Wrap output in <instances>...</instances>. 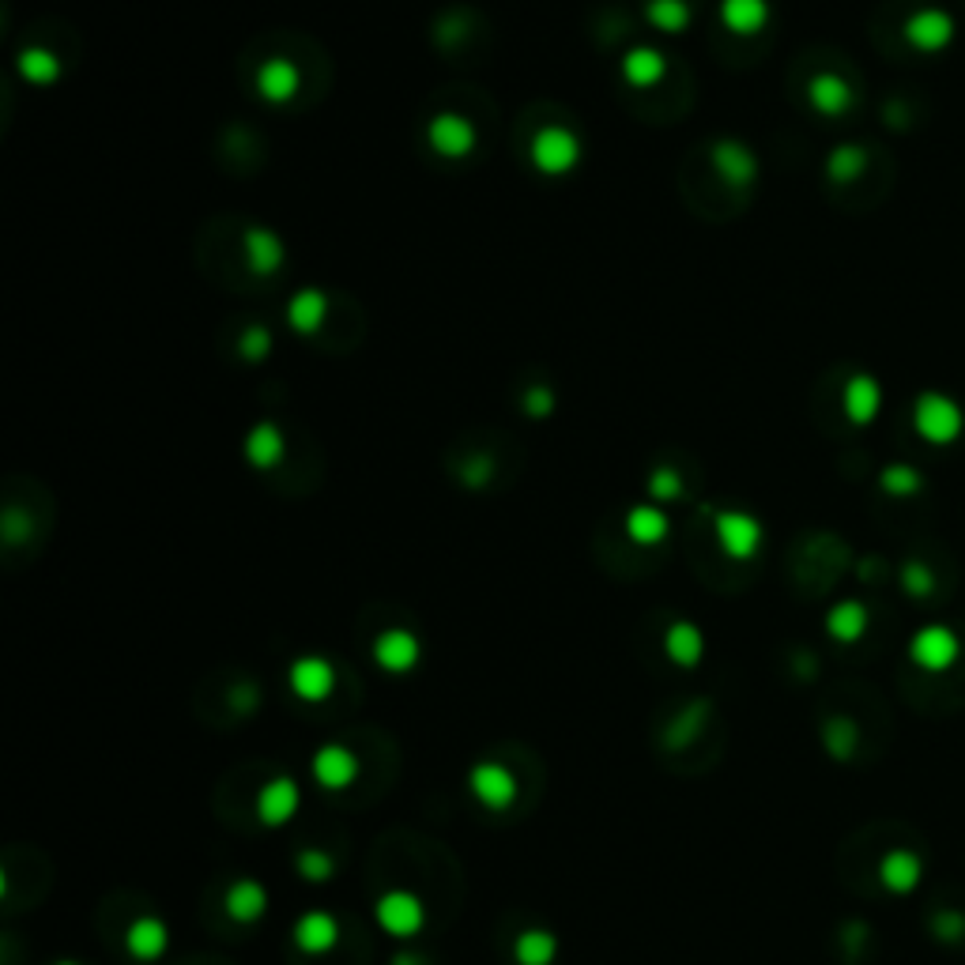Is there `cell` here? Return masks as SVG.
Segmentation results:
<instances>
[{"mask_svg": "<svg viewBox=\"0 0 965 965\" xmlns=\"http://www.w3.org/2000/svg\"><path fill=\"white\" fill-rule=\"evenodd\" d=\"M909 653H912V664L924 667V672H946V667L958 660L962 646L951 630H943V626H928V630H920L917 638H912Z\"/></svg>", "mask_w": 965, "mask_h": 965, "instance_id": "6da1fadb", "label": "cell"}, {"mask_svg": "<svg viewBox=\"0 0 965 965\" xmlns=\"http://www.w3.org/2000/svg\"><path fill=\"white\" fill-rule=\"evenodd\" d=\"M920 875H924V864H920V856L909 849L886 852L879 864V879L890 894H912L920 886Z\"/></svg>", "mask_w": 965, "mask_h": 965, "instance_id": "7a4b0ae2", "label": "cell"}, {"mask_svg": "<svg viewBox=\"0 0 965 965\" xmlns=\"http://www.w3.org/2000/svg\"><path fill=\"white\" fill-rule=\"evenodd\" d=\"M928 928H932L935 943H943V946L965 943V912H958V909H939Z\"/></svg>", "mask_w": 965, "mask_h": 965, "instance_id": "3957f363", "label": "cell"}, {"mask_svg": "<svg viewBox=\"0 0 965 965\" xmlns=\"http://www.w3.org/2000/svg\"><path fill=\"white\" fill-rule=\"evenodd\" d=\"M833 633H838L841 641H852V638H860V633H864V611H860V607H841L838 615H833Z\"/></svg>", "mask_w": 965, "mask_h": 965, "instance_id": "277c9868", "label": "cell"}]
</instances>
